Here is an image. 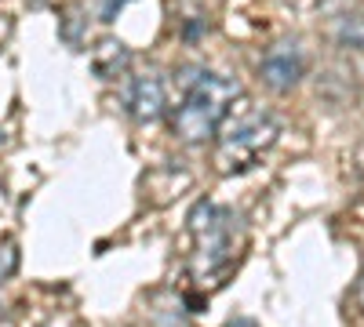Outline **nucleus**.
Returning a JSON list of instances; mask_svg holds the SVG:
<instances>
[{"mask_svg":"<svg viewBox=\"0 0 364 327\" xmlns=\"http://www.w3.org/2000/svg\"><path fill=\"white\" fill-rule=\"evenodd\" d=\"M240 99V84L219 73H204L190 84V92L182 95V102L171 113V131L178 142H204L215 138L219 128L230 121V109Z\"/></svg>","mask_w":364,"mask_h":327,"instance_id":"nucleus-1","label":"nucleus"},{"mask_svg":"<svg viewBox=\"0 0 364 327\" xmlns=\"http://www.w3.org/2000/svg\"><path fill=\"white\" fill-rule=\"evenodd\" d=\"M190 233H193V255H190L193 277H215L219 270H226V265L233 262L240 218L230 211V207L200 200L190 211Z\"/></svg>","mask_w":364,"mask_h":327,"instance_id":"nucleus-2","label":"nucleus"},{"mask_svg":"<svg viewBox=\"0 0 364 327\" xmlns=\"http://www.w3.org/2000/svg\"><path fill=\"white\" fill-rule=\"evenodd\" d=\"M281 135V124L273 121L262 109H245L237 113L230 124L219 128V150H215V164L223 174L233 171H248L273 142Z\"/></svg>","mask_w":364,"mask_h":327,"instance_id":"nucleus-3","label":"nucleus"},{"mask_svg":"<svg viewBox=\"0 0 364 327\" xmlns=\"http://www.w3.org/2000/svg\"><path fill=\"white\" fill-rule=\"evenodd\" d=\"M302 73H306V55L299 51V44H277L259 62V77L273 92H291Z\"/></svg>","mask_w":364,"mask_h":327,"instance_id":"nucleus-4","label":"nucleus"},{"mask_svg":"<svg viewBox=\"0 0 364 327\" xmlns=\"http://www.w3.org/2000/svg\"><path fill=\"white\" fill-rule=\"evenodd\" d=\"M168 109V87L161 73H142L132 80L128 87V113L135 116L139 124H154L161 121Z\"/></svg>","mask_w":364,"mask_h":327,"instance_id":"nucleus-5","label":"nucleus"},{"mask_svg":"<svg viewBox=\"0 0 364 327\" xmlns=\"http://www.w3.org/2000/svg\"><path fill=\"white\" fill-rule=\"evenodd\" d=\"M339 40L350 44V48H364V8L343 18V26H339Z\"/></svg>","mask_w":364,"mask_h":327,"instance_id":"nucleus-6","label":"nucleus"},{"mask_svg":"<svg viewBox=\"0 0 364 327\" xmlns=\"http://www.w3.org/2000/svg\"><path fill=\"white\" fill-rule=\"evenodd\" d=\"M15 270V248L11 244H0V284H4Z\"/></svg>","mask_w":364,"mask_h":327,"instance_id":"nucleus-7","label":"nucleus"},{"mask_svg":"<svg viewBox=\"0 0 364 327\" xmlns=\"http://www.w3.org/2000/svg\"><path fill=\"white\" fill-rule=\"evenodd\" d=\"M124 4H132V0H95V8H99V18H102V22H113V15L124 8Z\"/></svg>","mask_w":364,"mask_h":327,"instance_id":"nucleus-8","label":"nucleus"},{"mask_svg":"<svg viewBox=\"0 0 364 327\" xmlns=\"http://www.w3.org/2000/svg\"><path fill=\"white\" fill-rule=\"evenodd\" d=\"M357 306H360V313H364V277H360V284H357Z\"/></svg>","mask_w":364,"mask_h":327,"instance_id":"nucleus-9","label":"nucleus"}]
</instances>
